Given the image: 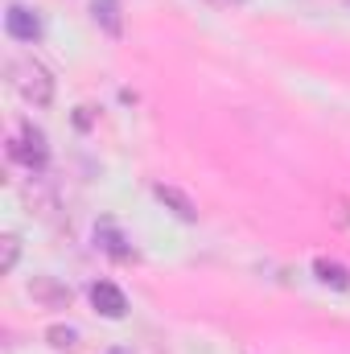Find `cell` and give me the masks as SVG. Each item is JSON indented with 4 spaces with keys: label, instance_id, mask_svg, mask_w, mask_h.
Listing matches in <instances>:
<instances>
[{
    "label": "cell",
    "instance_id": "9",
    "mask_svg": "<svg viewBox=\"0 0 350 354\" xmlns=\"http://www.w3.org/2000/svg\"><path fill=\"white\" fill-rule=\"evenodd\" d=\"M75 338H79L75 330H62V326H54V330H50V342H54L58 351H71V346H75Z\"/></svg>",
    "mask_w": 350,
    "mask_h": 354
},
{
    "label": "cell",
    "instance_id": "11",
    "mask_svg": "<svg viewBox=\"0 0 350 354\" xmlns=\"http://www.w3.org/2000/svg\"><path fill=\"white\" fill-rule=\"evenodd\" d=\"M206 4H219V8H223V4H235V0H206Z\"/></svg>",
    "mask_w": 350,
    "mask_h": 354
},
{
    "label": "cell",
    "instance_id": "1",
    "mask_svg": "<svg viewBox=\"0 0 350 354\" xmlns=\"http://www.w3.org/2000/svg\"><path fill=\"white\" fill-rule=\"evenodd\" d=\"M8 75H12V87H17V95L25 103H33V107H50L54 103V79H50V71L42 62L17 58V62H8Z\"/></svg>",
    "mask_w": 350,
    "mask_h": 354
},
{
    "label": "cell",
    "instance_id": "3",
    "mask_svg": "<svg viewBox=\"0 0 350 354\" xmlns=\"http://www.w3.org/2000/svg\"><path fill=\"white\" fill-rule=\"evenodd\" d=\"M4 29H8L12 41H37V37H42V21H37V12L25 8V4H8Z\"/></svg>",
    "mask_w": 350,
    "mask_h": 354
},
{
    "label": "cell",
    "instance_id": "7",
    "mask_svg": "<svg viewBox=\"0 0 350 354\" xmlns=\"http://www.w3.org/2000/svg\"><path fill=\"white\" fill-rule=\"evenodd\" d=\"M313 272H317V280H322V284L350 288V272H347L342 264H334V260H313Z\"/></svg>",
    "mask_w": 350,
    "mask_h": 354
},
{
    "label": "cell",
    "instance_id": "10",
    "mask_svg": "<svg viewBox=\"0 0 350 354\" xmlns=\"http://www.w3.org/2000/svg\"><path fill=\"white\" fill-rule=\"evenodd\" d=\"M4 272H12V268H17V239H12V235H8V239H4Z\"/></svg>",
    "mask_w": 350,
    "mask_h": 354
},
{
    "label": "cell",
    "instance_id": "5",
    "mask_svg": "<svg viewBox=\"0 0 350 354\" xmlns=\"http://www.w3.org/2000/svg\"><path fill=\"white\" fill-rule=\"evenodd\" d=\"M153 194H157V198H161V202L174 210L181 223H198V206H194V202H190L181 189H174V185H153Z\"/></svg>",
    "mask_w": 350,
    "mask_h": 354
},
{
    "label": "cell",
    "instance_id": "4",
    "mask_svg": "<svg viewBox=\"0 0 350 354\" xmlns=\"http://www.w3.org/2000/svg\"><path fill=\"white\" fill-rule=\"evenodd\" d=\"M91 305L103 313V317H111V322H120L124 313H128V297L111 284V280H99V284H91Z\"/></svg>",
    "mask_w": 350,
    "mask_h": 354
},
{
    "label": "cell",
    "instance_id": "8",
    "mask_svg": "<svg viewBox=\"0 0 350 354\" xmlns=\"http://www.w3.org/2000/svg\"><path fill=\"white\" fill-rule=\"evenodd\" d=\"M120 243H124V235L116 227H99V248L116 260H132V248H120Z\"/></svg>",
    "mask_w": 350,
    "mask_h": 354
},
{
    "label": "cell",
    "instance_id": "2",
    "mask_svg": "<svg viewBox=\"0 0 350 354\" xmlns=\"http://www.w3.org/2000/svg\"><path fill=\"white\" fill-rule=\"evenodd\" d=\"M8 157L21 161L25 169H46V161H50L46 136H42L33 124H21V128L12 132V140H8Z\"/></svg>",
    "mask_w": 350,
    "mask_h": 354
},
{
    "label": "cell",
    "instance_id": "6",
    "mask_svg": "<svg viewBox=\"0 0 350 354\" xmlns=\"http://www.w3.org/2000/svg\"><path fill=\"white\" fill-rule=\"evenodd\" d=\"M91 12H95V21H99L111 37H120V29H124V25H120V0H95Z\"/></svg>",
    "mask_w": 350,
    "mask_h": 354
}]
</instances>
